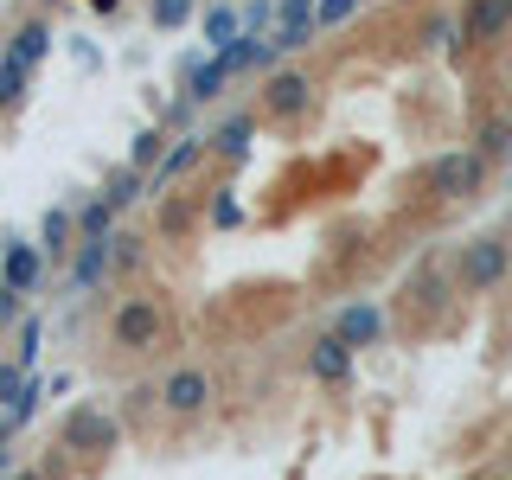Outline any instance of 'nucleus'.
Here are the masks:
<instances>
[{
  "label": "nucleus",
  "mask_w": 512,
  "mask_h": 480,
  "mask_svg": "<svg viewBox=\"0 0 512 480\" xmlns=\"http://www.w3.org/2000/svg\"><path fill=\"white\" fill-rule=\"evenodd\" d=\"M116 436L122 429L103 404H77V410H64V423H58V448H71V455H109Z\"/></svg>",
  "instance_id": "nucleus-6"
},
{
  "label": "nucleus",
  "mask_w": 512,
  "mask_h": 480,
  "mask_svg": "<svg viewBox=\"0 0 512 480\" xmlns=\"http://www.w3.org/2000/svg\"><path fill=\"white\" fill-rule=\"evenodd\" d=\"M20 90H26V71L0 58V109H13V103H20Z\"/></svg>",
  "instance_id": "nucleus-24"
},
{
  "label": "nucleus",
  "mask_w": 512,
  "mask_h": 480,
  "mask_svg": "<svg viewBox=\"0 0 512 480\" xmlns=\"http://www.w3.org/2000/svg\"><path fill=\"white\" fill-rule=\"evenodd\" d=\"M461 39V26L448 20V13H436V20H423V45H455Z\"/></svg>",
  "instance_id": "nucleus-25"
},
{
  "label": "nucleus",
  "mask_w": 512,
  "mask_h": 480,
  "mask_svg": "<svg viewBox=\"0 0 512 480\" xmlns=\"http://www.w3.org/2000/svg\"><path fill=\"white\" fill-rule=\"evenodd\" d=\"M103 276H116V256H109V237H84L77 244V256H71V288L77 295H90Z\"/></svg>",
  "instance_id": "nucleus-10"
},
{
  "label": "nucleus",
  "mask_w": 512,
  "mask_h": 480,
  "mask_svg": "<svg viewBox=\"0 0 512 480\" xmlns=\"http://www.w3.org/2000/svg\"><path fill=\"white\" fill-rule=\"evenodd\" d=\"M84 7H90V13H116L122 0H84Z\"/></svg>",
  "instance_id": "nucleus-32"
},
{
  "label": "nucleus",
  "mask_w": 512,
  "mask_h": 480,
  "mask_svg": "<svg viewBox=\"0 0 512 480\" xmlns=\"http://www.w3.org/2000/svg\"><path fill=\"white\" fill-rule=\"evenodd\" d=\"M461 45H493L512 32V0H461Z\"/></svg>",
  "instance_id": "nucleus-7"
},
{
  "label": "nucleus",
  "mask_w": 512,
  "mask_h": 480,
  "mask_svg": "<svg viewBox=\"0 0 512 480\" xmlns=\"http://www.w3.org/2000/svg\"><path fill=\"white\" fill-rule=\"evenodd\" d=\"M231 77H244V58H237V45L231 52H218L212 64H199V71H192V84H186V103H212V96L231 84Z\"/></svg>",
  "instance_id": "nucleus-11"
},
{
  "label": "nucleus",
  "mask_w": 512,
  "mask_h": 480,
  "mask_svg": "<svg viewBox=\"0 0 512 480\" xmlns=\"http://www.w3.org/2000/svg\"><path fill=\"white\" fill-rule=\"evenodd\" d=\"M167 141H173V135H160V128H148V135H141V141H135V154H128V167H141V173H148V167H154V173H160V160H167V154H173V148H167Z\"/></svg>",
  "instance_id": "nucleus-21"
},
{
  "label": "nucleus",
  "mask_w": 512,
  "mask_h": 480,
  "mask_svg": "<svg viewBox=\"0 0 512 480\" xmlns=\"http://www.w3.org/2000/svg\"><path fill=\"white\" fill-rule=\"evenodd\" d=\"M512 276V237L487 231V237H468L455 256H448V282L461 288V295H493Z\"/></svg>",
  "instance_id": "nucleus-1"
},
{
  "label": "nucleus",
  "mask_w": 512,
  "mask_h": 480,
  "mask_svg": "<svg viewBox=\"0 0 512 480\" xmlns=\"http://www.w3.org/2000/svg\"><path fill=\"white\" fill-rule=\"evenodd\" d=\"M308 109H314V77L295 71V64H276L263 77V90H256V116L263 122H301Z\"/></svg>",
  "instance_id": "nucleus-4"
},
{
  "label": "nucleus",
  "mask_w": 512,
  "mask_h": 480,
  "mask_svg": "<svg viewBox=\"0 0 512 480\" xmlns=\"http://www.w3.org/2000/svg\"><path fill=\"white\" fill-rule=\"evenodd\" d=\"M474 154H480V160H512V122H506V116L480 122V135H474Z\"/></svg>",
  "instance_id": "nucleus-18"
},
{
  "label": "nucleus",
  "mask_w": 512,
  "mask_h": 480,
  "mask_svg": "<svg viewBox=\"0 0 512 480\" xmlns=\"http://www.w3.org/2000/svg\"><path fill=\"white\" fill-rule=\"evenodd\" d=\"M148 192H154V180H141V167H116V173H109V186H103V199L116 205V212H128V205L148 199Z\"/></svg>",
  "instance_id": "nucleus-15"
},
{
  "label": "nucleus",
  "mask_w": 512,
  "mask_h": 480,
  "mask_svg": "<svg viewBox=\"0 0 512 480\" xmlns=\"http://www.w3.org/2000/svg\"><path fill=\"white\" fill-rule=\"evenodd\" d=\"M109 346L116 352H160L167 346V301H160L154 288L122 295L116 314H109Z\"/></svg>",
  "instance_id": "nucleus-2"
},
{
  "label": "nucleus",
  "mask_w": 512,
  "mask_h": 480,
  "mask_svg": "<svg viewBox=\"0 0 512 480\" xmlns=\"http://www.w3.org/2000/svg\"><path fill=\"white\" fill-rule=\"evenodd\" d=\"M32 359H39V320H26V327H20V359H13V365L32 372Z\"/></svg>",
  "instance_id": "nucleus-26"
},
{
  "label": "nucleus",
  "mask_w": 512,
  "mask_h": 480,
  "mask_svg": "<svg viewBox=\"0 0 512 480\" xmlns=\"http://www.w3.org/2000/svg\"><path fill=\"white\" fill-rule=\"evenodd\" d=\"M45 52H52V26L45 20H26L20 32H13V52H7V64H20V71H32Z\"/></svg>",
  "instance_id": "nucleus-14"
},
{
  "label": "nucleus",
  "mask_w": 512,
  "mask_h": 480,
  "mask_svg": "<svg viewBox=\"0 0 512 480\" xmlns=\"http://www.w3.org/2000/svg\"><path fill=\"white\" fill-rule=\"evenodd\" d=\"M269 20H276V7H269V0H256V7L244 13V26L256 32V39H263V26H269Z\"/></svg>",
  "instance_id": "nucleus-29"
},
{
  "label": "nucleus",
  "mask_w": 512,
  "mask_h": 480,
  "mask_svg": "<svg viewBox=\"0 0 512 480\" xmlns=\"http://www.w3.org/2000/svg\"><path fill=\"white\" fill-rule=\"evenodd\" d=\"M13 480H45V474H39V468H20V474H13Z\"/></svg>",
  "instance_id": "nucleus-33"
},
{
  "label": "nucleus",
  "mask_w": 512,
  "mask_h": 480,
  "mask_svg": "<svg viewBox=\"0 0 512 480\" xmlns=\"http://www.w3.org/2000/svg\"><path fill=\"white\" fill-rule=\"evenodd\" d=\"M77 237H116V205L109 199L77 205Z\"/></svg>",
  "instance_id": "nucleus-20"
},
{
  "label": "nucleus",
  "mask_w": 512,
  "mask_h": 480,
  "mask_svg": "<svg viewBox=\"0 0 512 480\" xmlns=\"http://www.w3.org/2000/svg\"><path fill=\"white\" fill-rule=\"evenodd\" d=\"M308 378H320V384H346L352 378V346L340 333H320L308 346Z\"/></svg>",
  "instance_id": "nucleus-9"
},
{
  "label": "nucleus",
  "mask_w": 512,
  "mask_h": 480,
  "mask_svg": "<svg viewBox=\"0 0 512 480\" xmlns=\"http://www.w3.org/2000/svg\"><path fill=\"white\" fill-rule=\"evenodd\" d=\"M39 269H45V250L13 244V250H7V263H0V282H7L13 295H32V288H39Z\"/></svg>",
  "instance_id": "nucleus-13"
},
{
  "label": "nucleus",
  "mask_w": 512,
  "mask_h": 480,
  "mask_svg": "<svg viewBox=\"0 0 512 480\" xmlns=\"http://www.w3.org/2000/svg\"><path fill=\"white\" fill-rule=\"evenodd\" d=\"M212 224H237V199H231V186L218 192V205H212Z\"/></svg>",
  "instance_id": "nucleus-31"
},
{
  "label": "nucleus",
  "mask_w": 512,
  "mask_h": 480,
  "mask_svg": "<svg viewBox=\"0 0 512 480\" xmlns=\"http://www.w3.org/2000/svg\"><path fill=\"white\" fill-rule=\"evenodd\" d=\"M333 333H340L352 352H359V346H378L384 340V308H378V301H352V308H340Z\"/></svg>",
  "instance_id": "nucleus-8"
},
{
  "label": "nucleus",
  "mask_w": 512,
  "mask_h": 480,
  "mask_svg": "<svg viewBox=\"0 0 512 480\" xmlns=\"http://www.w3.org/2000/svg\"><path fill=\"white\" fill-rule=\"evenodd\" d=\"M250 135H256V116H231V122L212 135V148H218L224 160H244V154H250Z\"/></svg>",
  "instance_id": "nucleus-17"
},
{
  "label": "nucleus",
  "mask_w": 512,
  "mask_h": 480,
  "mask_svg": "<svg viewBox=\"0 0 512 480\" xmlns=\"http://www.w3.org/2000/svg\"><path fill=\"white\" fill-rule=\"evenodd\" d=\"M141 244H148L141 231H116V237H109V256H116V269H135V263H141Z\"/></svg>",
  "instance_id": "nucleus-23"
},
{
  "label": "nucleus",
  "mask_w": 512,
  "mask_h": 480,
  "mask_svg": "<svg viewBox=\"0 0 512 480\" xmlns=\"http://www.w3.org/2000/svg\"><path fill=\"white\" fill-rule=\"evenodd\" d=\"M487 167L493 160H480L474 148H448L423 167V192L429 199H474V192L487 186Z\"/></svg>",
  "instance_id": "nucleus-3"
},
{
  "label": "nucleus",
  "mask_w": 512,
  "mask_h": 480,
  "mask_svg": "<svg viewBox=\"0 0 512 480\" xmlns=\"http://www.w3.org/2000/svg\"><path fill=\"white\" fill-rule=\"evenodd\" d=\"M244 20H237V13L231 7H205V45H212V52H231V45L237 39H244Z\"/></svg>",
  "instance_id": "nucleus-16"
},
{
  "label": "nucleus",
  "mask_w": 512,
  "mask_h": 480,
  "mask_svg": "<svg viewBox=\"0 0 512 480\" xmlns=\"http://www.w3.org/2000/svg\"><path fill=\"white\" fill-rule=\"evenodd\" d=\"M13 320H20V295L0 282V327H13Z\"/></svg>",
  "instance_id": "nucleus-30"
},
{
  "label": "nucleus",
  "mask_w": 512,
  "mask_h": 480,
  "mask_svg": "<svg viewBox=\"0 0 512 480\" xmlns=\"http://www.w3.org/2000/svg\"><path fill=\"white\" fill-rule=\"evenodd\" d=\"M352 7H359V0H320V26H340Z\"/></svg>",
  "instance_id": "nucleus-28"
},
{
  "label": "nucleus",
  "mask_w": 512,
  "mask_h": 480,
  "mask_svg": "<svg viewBox=\"0 0 512 480\" xmlns=\"http://www.w3.org/2000/svg\"><path fill=\"white\" fill-rule=\"evenodd\" d=\"M0 474H7V448H0Z\"/></svg>",
  "instance_id": "nucleus-34"
},
{
  "label": "nucleus",
  "mask_w": 512,
  "mask_h": 480,
  "mask_svg": "<svg viewBox=\"0 0 512 480\" xmlns=\"http://www.w3.org/2000/svg\"><path fill=\"white\" fill-rule=\"evenodd\" d=\"M199 148H205V141H199V135H186V141H173V154H167V160H160V173H154V192H160V186H173V180H180V173L192 167V160H199Z\"/></svg>",
  "instance_id": "nucleus-19"
},
{
  "label": "nucleus",
  "mask_w": 512,
  "mask_h": 480,
  "mask_svg": "<svg viewBox=\"0 0 512 480\" xmlns=\"http://www.w3.org/2000/svg\"><path fill=\"white\" fill-rule=\"evenodd\" d=\"M160 231H167V237H180V231H186V205H180V199L160 205Z\"/></svg>",
  "instance_id": "nucleus-27"
},
{
  "label": "nucleus",
  "mask_w": 512,
  "mask_h": 480,
  "mask_svg": "<svg viewBox=\"0 0 512 480\" xmlns=\"http://www.w3.org/2000/svg\"><path fill=\"white\" fill-rule=\"evenodd\" d=\"M77 218L71 212H45V224H39V250H45V263H64V256H77Z\"/></svg>",
  "instance_id": "nucleus-12"
},
{
  "label": "nucleus",
  "mask_w": 512,
  "mask_h": 480,
  "mask_svg": "<svg viewBox=\"0 0 512 480\" xmlns=\"http://www.w3.org/2000/svg\"><path fill=\"white\" fill-rule=\"evenodd\" d=\"M192 7H199V0H148V20H154L160 32H173V26L192 20Z\"/></svg>",
  "instance_id": "nucleus-22"
},
{
  "label": "nucleus",
  "mask_w": 512,
  "mask_h": 480,
  "mask_svg": "<svg viewBox=\"0 0 512 480\" xmlns=\"http://www.w3.org/2000/svg\"><path fill=\"white\" fill-rule=\"evenodd\" d=\"M218 397V378L205 372V365H173L167 378H160V410L180 416V423H192V416H205Z\"/></svg>",
  "instance_id": "nucleus-5"
}]
</instances>
